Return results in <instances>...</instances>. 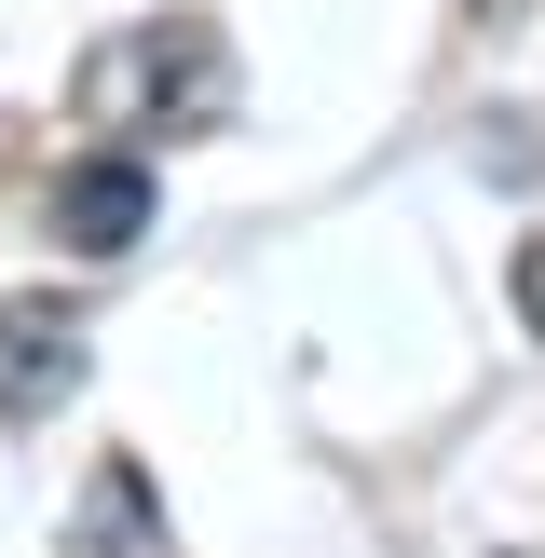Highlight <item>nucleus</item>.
Masks as SVG:
<instances>
[{"label": "nucleus", "instance_id": "obj_1", "mask_svg": "<svg viewBox=\"0 0 545 558\" xmlns=\"http://www.w3.org/2000/svg\"><path fill=\"white\" fill-rule=\"evenodd\" d=\"M82 96L109 109V123H164V136H218L232 123V54H218V27L205 14H150V27H123V41L96 54V82Z\"/></svg>", "mask_w": 545, "mask_h": 558}, {"label": "nucleus", "instance_id": "obj_2", "mask_svg": "<svg viewBox=\"0 0 545 558\" xmlns=\"http://www.w3.org/2000/svg\"><path fill=\"white\" fill-rule=\"evenodd\" d=\"M82 396V314L55 287H27V300H0V423H55V409Z\"/></svg>", "mask_w": 545, "mask_h": 558}, {"label": "nucleus", "instance_id": "obj_3", "mask_svg": "<svg viewBox=\"0 0 545 558\" xmlns=\"http://www.w3.org/2000/svg\"><path fill=\"white\" fill-rule=\"evenodd\" d=\"M55 245L69 259H123L136 232H150V163L136 150H82V163H55Z\"/></svg>", "mask_w": 545, "mask_h": 558}, {"label": "nucleus", "instance_id": "obj_4", "mask_svg": "<svg viewBox=\"0 0 545 558\" xmlns=\"http://www.w3.org/2000/svg\"><path fill=\"white\" fill-rule=\"evenodd\" d=\"M69 558H178L164 490H150L136 450H96V477H82V505H69Z\"/></svg>", "mask_w": 545, "mask_h": 558}, {"label": "nucleus", "instance_id": "obj_5", "mask_svg": "<svg viewBox=\"0 0 545 558\" xmlns=\"http://www.w3.org/2000/svg\"><path fill=\"white\" fill-rule=\"evenodd\" d=\"M518 314H532V341H545V232H518Z\"/></svg>", "mask_w": 545, "mask_h": 558}, {"label": "nucleus", "instance_id": "obj_6", "mask_svg": "<svg viewBox=\"0 0 545 558\" xmlns=\"http://www.w3.org/2000/svg\"><path fill=\"white\" fill-rule=\"evenodd\" d=\"M463 14H518V0H463Z\"/></svg>", "mask_w": 545, "mask_h": 558}, {"label": "nucleus", "instance_id": "obj_7", "mask_svg": "<svg viewBox=\"0 0 545 558\" xmlns=\"http://www.w3.org/2000/svg\"><path fill=\"white\" fill-rule=\"evenodd\" d=\"M491 558H532V545H491Z\"/></svg>", "mask_w": 545, "mask_h": 558}]
</instances>
